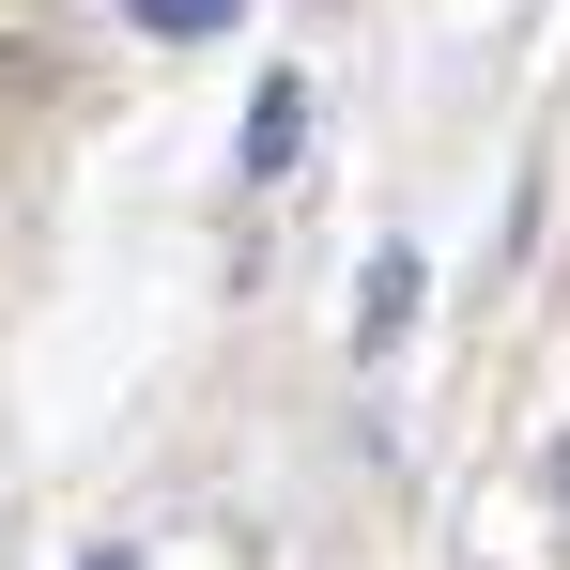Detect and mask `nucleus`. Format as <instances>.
Wrapping results in <instances>:
<instances>
[{
    "label": "nucleus",
    "mask_w": 570,
    "mask_h": 570,
    "mask_svg": "<svg viewBox=\"0 0 570 570\" xmlns=\"http://www.w3.org/2000/svg\"><path fill=\"white\" fill-rule=\"evenodd\" d=\"M293 139H308V94H293V78H263V94H247V186H278Z\"/></svg>",
    "instance_id": "obj_1"
},
{
    "label": "nucleus",
    "mask_w": 570,
    "mask_h": 570,
    "mask_svg": "<svg viewBox=\"0 0 570 570\" xmlns=\"http://www.w3.org/2000/svg\"><path fill=\"white\" fill-rule=\"evenodd\" d=\"M401 308H416V247H385V263H371V308H355V340H401Z\"/></svg>",
    "instance_id": "obj_2"
},
{
    "label": "nucleus",
    "mask_w": 570,
    "mask_h": 570,
    "mask_svg": "<svg viewBox=\"0 0 570 570\" xmlns=\"http://www.w3.org/2000/svg\"><path fill=\"white\" fill-rule=\"evenodd\" d=\"M78 570H139V556H124V540H108V556H78Z\"/></svg>",
    "instance_id": "obj_4"
},
{
    "label": "nucleus",
    "mask_w": 570,
    "mask_h": 570,
    "mask_svg": "<svg viewBox=\"0 0 570 570\" xmlns=\"http://www.w3.org/2000/svg\"><path fill=\"white\" fill-rule=\"evenodd\" d=\"M139 31H232V0H124Z\"/></svg>",
    "instance_id": "obj_3"
},
{
    "label": "nucleus",
    "mask_w": 570,
    "mask_h": 570,
    "mask_svg": "<svg viewBox=\"0 0 570 570\" xmlns=\"http://www.w3.org/2000/svg\"><path fill=\"white\" fill-rule=\"evenodd\" d=\"M556 478H570V463H556Z\"/></svg>",
    "instance_id": "obj_5"
}]
</instances>
